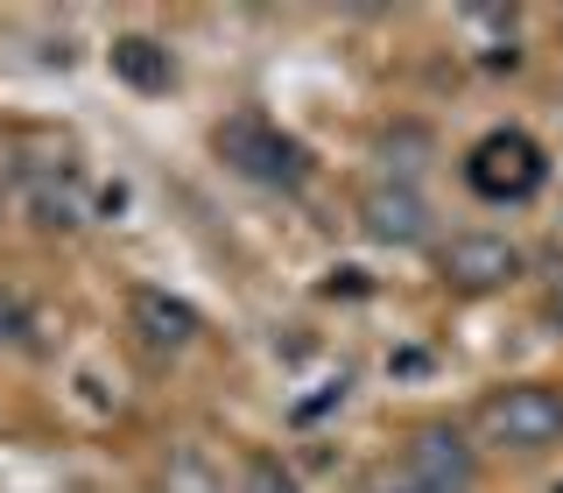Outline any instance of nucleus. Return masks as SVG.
I'll return each mask as SVG.
<instances>
[{
  "instance_id": "nucleus-12",
  "label": "nucleus",
  "mask_w": 563,
  "mask_h": 493,
  "mask_svg": "<svg viewBox=\"0 0 563 493\" xmlns=\"http://www.w3.org/2000/svg\"><path fill=\"white\" fill-rule=\"evenodd\" d=\"M29 331V304L14 289H0V339H22Z\"/></svg>"
},
{
  "instance_id": "nucleus-6",
  "label": "nucleus",
  "mask_w": 563,
  "mask_h": 493,
  "mask_svg": "<svg viewBox=\"0 0 563 493\" xmlns=\"http://www.w3.org/2000/svg\"><path fill=\"white\" fill-rule=\"evenodd\" d=\"M472 480H479V458H472V445L457 430L430 423V430L409 437V486H422V493H465Z\"/></svg>"
},
{
  "instance_id": "nucleus-13",
  "label": "nucleus",
  "mask_w": 563,
  "mask_h": 493,
  "mask_svg": "<svg viewBox=\"0 0 563 493\" xmlns=\"http://www.w3.org/2000/svg\"><path fill=\"white\" fill-rule=\"evenodd\" d=\"M550 317H556V325H563V275L550 282Z\"/></svg>"
},
{
  "instance_id": "nucleus-5",
  "label": "nucleus",
  "mask_w": 563,
  "mask_h": 493,
  "mask_svg": "<svg viewBox=\"0 0 563 493\" xmlns=\"http://www.w3.org/2000/svg\"><path fill=\"white\" fill-rule=\"evenodd\" d=\"M360 233L374 246H422L430 240V198L416 184H374L360 198Z\"/></svg>"
},
{
  "instance_id": "nucleus-11",
  "label": "nucleus",
  "mask_w": 563,
  "mask_h": 493,
  "mask_svg": "<svg viewBox=\"0 0 563 493\" xmlns=\"http://www.w3.org/2000/svg\"><path fill=\"white\" fill-rule=\"evenodd\" d=\"M35 226H78V205L64 190H35Z\"/></svg>"
},
{
  "instance_id": "nucleus-14",
  "label": "nucleus",
  "mask_w": 563,
  "mask_h": 493,
  "mask_svg": "<svg viewBox=\"0 0 563 493\" xmlns=\"http://www.w3.org/2000/svg\"><path fill=\"white\" fill-rule=\"evenodd\" d=\"M556 493H563V486H556Z\"/></svg>"
},
{
  "instance_id": "nucleus-9",
  "label": "nucleus",
  "mask_w": 563,
  "mask_h": 493,
  "mask_svg": "<svg viewBox=\"0 0 563 493\" xmlns=\"http://www.w3.org/2000/svg\"><path fill=\"white\" fill-rule=\"evenodd\" d=\"M163 493H225V480L205 465V458H176V465L163 472Z\"/></svg>"
},
{
  "instance_id": "nucleus-7",
  "label": "nucleus",
  "mask_w": 563,
  "mask_h": 493,
  "mask_svg": "<svg viewBox=\"0 0 563 493\" xmlns=\"http://www.w3.org/2000/svg\"><path fill=\"white\" fill-rule=\"evenodd\" d=\"M128 317H134V331L155 352H184L190 339H198V310H190L184 296H169V289H134L128 296Z\"/></svg>"
},
{
  "instance_id": "nucleus-2",
  "label": "nucleus",
  "mask_w": 563,
  "mask_h": 493,
  "mask_svg": "<svg viewBox=\"0 0 563 493\" xmlns=\"http://www.w3.org/2000/svg\"><path fill=\"white\" fill-rule=\"evenodd\" d=\"M479 430H486V445L536 458V451H550L563 437V395L542 387V381H515V387H500V395H486Z\"/></svg>"
},
{
  "instance_id": "nucleus-3",
  "label": "nucleus",
  "mask_w": 563,
  "mask_h": 493,
  "mask_svg": "<svg viewBox=\"0 0 563 493\" xmlns=\"http://www.w3.org/2000/svg\"><path fill=\"white\" fill-rule=\"evenodd\" d=\"M465 184L479 190L486 205H521V198L542 190V149L528 134L500 128V134H486L479 149L465 155Z\"/></svg>"
},
{
  "instance_id": "nucleus-10",
  "label": "nucleus",
  "mask_w": 563,
  "mask_h": 493,
  "mask_svg": "<svg viewBox=\"0 0 563 493\" xmlns=\"http://www.w3.org/2000/svg\"><path fill=\"white\" fill-rule=\"evenodd\" d=\"M240 493H303L282 472V458H246V480H240Z\"/></svg>"
},
{
  "instance_id": "nucleus-4",
  "label": "nucleus",
  "mask_w": 563,
  "mask_h": 493,
  "mask_svg": "<svg viewBox=\"0 0 563 493\" xmlns=\"http://www.w3.org/2000/svg\"><path fill=\"white\" fill-rule=\"evenodd\" d=\"M521 275V246L507 233H457L444 246V282L465 296H486V289H507Z\"/></svg>"
},
{
  "instance_id": "nucleus-8",
  "label": "nucleus",
  "mask_w": 563,
  "mask_h": 493,
  "mask_svg": "<svg viewBox=\"0 0 563 493\" xmlns=\"http://www.w3.org/2000/svg\"><path fill=\"white\" fill-rule=\"evenodd\" d=\"M113 70L134 85V92H169V78H176L169 50L155 43V35H120V43H113Z\"/></svg>"
},
{
  "instance_id": "nucleus-1",
  "label": "nucleus",
  "mask_w": 563,
  "mask_h": 493,
  "mask_svg": "<svg viewBox=\"0 0 563 493\" xmlns=\"http://www.w3.org/2000/svg\"><path fill=\"white\" fill-rule=\"evenodd\" d=\"M219 155L246 176V184H268V190H296L310 176L303 141L282 134L275 120H261V113H233V120H225V128H219Z\"/></svg>"
}]
</instances>
